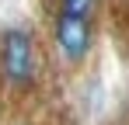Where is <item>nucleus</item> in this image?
Masks as SVG:
<instances>
[{"mask_svg":"<svg viewBox=\"0 0 129 125\" xmlns=\"http://www.w3.org/2000/svg\"><path fill=\"white\" fill-rule=\"evenodd\" d=\"M63 11H70V14H84V18H91V11H94V0H63Z\"/></svg>","mask_w":129,"mask_h":125,"instance_id":"obj_3","label":"nucleus"},{"mask_svg":"<svg viewBox=\"0 0 129 125\" xmlns=\"http://www.w3.org/2000/svg\"><path fill=\"white\" fill-rule=\"evenodd\" d=\"M0 73L7 83H28L35 77V42L28 31H7L0 42Z\"/></svg>","mask_w":129,"mask_h":125,"instance_id":"obj_1","label":"nucleus"},{"mask_svg":"<svg viewBox=\"0 0 129 125\" xmlns=\"http://www.w3.org/2000/svg\"><path fill=\"white\" fill-rule=\"evenodd\" d=\"M56 45L70 62H80L91 52V21L84 14H70L63 11L56 18Z\"/></svg>","mask_w":129,"mask_h":125,"instance_id":"obj_2","label":"nucleus"}]
</instances>
